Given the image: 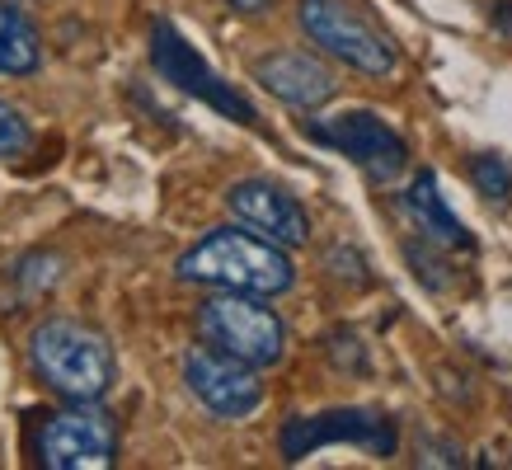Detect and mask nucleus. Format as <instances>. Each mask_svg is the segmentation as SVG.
I'll return each mask as SVG.
<instances>
[{
  "mask_svg": "<svg viewBox=\"0 0 512 470\" xmlns=\"http://www.w3.org/2000/svg\"><path fill=\"white\" fill-rule=\"evenodd\" d=\"M287 245L249 231H212L179 259V278L221 287V292H249V297H278L296 282Z\"/></svg>",
  "mask_w": 512,
  "mask_h": 470,
  "instance_id": "obj_1",
  "label": "nucleus"
},
{
  "mask_svg": "<svg viewBox=\"0 0 512 470\" xmlns=\"http://www.w3.org/2000/svg\"><path fill=\"white\" fill-rule=\"evenodd\" d=\"M29 358L33 372L71 405H99L118 376L109 339L80 320H43L29 339Z\"/></svg>",
  "mask_w": 512,
  "mask_h": 470,
  "instance_id": "obj_2",
  "label": "nucleus"
},
{
  "mask_svg": "<svg viewBox=\"0 0 512 470\" xmlns=\"http://www.w3.org/2000/svg\"><path fill=\"white\" fill-rule=\"evenodd\" d=\"M198 334L202 344L221 348L249 367H273L287 353V325L278 311H268L249 292H226V297H207L198 306Z\"/></svg>",
  "mask_w": 512,
  "mask_h": 470,
  "instance_id": "obj_3",
  "label": "nucleus"
},
{
  "mask_svg": "<svg viewBox=\"0 0 512 470\" xmlns=\"http://www.w3.org/2000/svg\"><path fill=\"white\" fill-rule=\"evenodd\" d=\"M296 19L315 47H325L329 57L353 66L362 76H390L395 71V47L367 15H357L348 0H301Z\"/></svg>",
  "mask_w": 512,
  "mask_h": 470,
  "instance_id": "obj_4",
  "label": "nucleus"
},
{
  "mask_svg": "<svg viewBox=\"0 0 512 470\" xmlns=\"http://www.w3.org/2000/svg\"><path fill=\"white\" fill-rule=\"evenodd\" d=\"M334 442H353L372 456H395L400 447V433H395V419L381 414V409H325V414H296V419L282 423V461H301V456L320 452V447H334Z\"/></svg>",
  "mask_w": 512,
  "mask_h": 470,
  "instance_id": "obj_5",
  "label": "nucleus"
},
{
  "mask_svg": "<svg viewBox=\"0 0 512 470\" xmlns=\"http://www.w3.org/2000/svg\"><path fill=\"white\" fill-rule=\"evenodd\" d=\"M33 452L47 470H80V466H113L118 456V423L94 405H76L62 414H43Z\"/></svg>",
  "mask_w": 512,
  "mask_h": 470,
  "instance_id": "obj_6",
  "label": "nucleus"
},
{
  "mask_svg": "<svg viewBox=\"0 0 512 470\" xmlns=\"http://www.w3.org/2000/svg\"><path fill=\"white\" fill-rule=\"evenodd\" d=\"M306 137L320 141V146H334L339 156H348L357 170L367 174V179H376V184L400 179L404 165H409L404 137L367 109H353V113H339V118H325V123H311Z\"/></svg>",
  "mask_w": 512,
  "mask_h": 470,
  "instance_id": "obj_7",
  "label": "nucleus"
},
{
  "mask_svg": "<svg viewBox=\"0 0 512 470\" xmlns=\"http://www.w3.org/2000/svg\"><path fill=\"white\" fill-rule=\"evenodd\" d=\"M151 62H156V71L170 80V85H179V90L202 99V104H212L217 113H226V118H235V123H245V127L259 123V113H254V104H249L245 94L231 90V80H221L217 71L179 38V29L165 24V19L151 29Z\"/></svg>",
  "mask_w": 512,
  "mask_h": 470,
  "instance_id": "obj_8",
  "label": "nucleus"
},
{
  "mask_svg": "<svg viewBox=\"0 0 512 470\" xmlns=\"http://www.w3.org/2000/svg\"><path fill=\"white\" fill-rule=\"evenodd\" d=\"M184 381L193 400L202 409H212L217 419H249L264 405V381L254 376V367L221 348H193L184 358Z\"/></svg>",
  "mask_w": 512,
  "mask_h": 470,
  "instance_id": "obj_9",
  "label": "nucleus"
},
{
  "mask_svg": "<svg viewBox=\"0 0 512 470\" xmlns=\"http://www.w3.org/2000/svg\"><path fill=\"white\" fill-rule=\"evenodd\" d=\"M226 207H231V217L245 221L249 231L268 235V240H278V245H287V250L311 240V217H306V207L296 203L287 188L268 184V179H245V184H231Z\"/></svg>",
  "mask_w": 512,
  "mask_h": 470,
  "instance_id": "obj_10",
  "label": "nucleus"
},
{
  "mask_svg": "<svg viewBox=\"0 0 512 470\" xmlns=\"http://www.w3.org/2000/svg\"><path fill=\"white\" fill-rule=\"evenodd\" d=\"M254 80L292 109H320L339 90L334 71L325 62H315L311 52H268L254 62Z\"/></svg>",
  "mask_w": 512,
  "mask_h": 470,
  "instance_id": "obj_11",
  "label": "nucleus"
},
{
  "mask_svg": "<svg viewBox=\"0 0 512 470\" xmlns=\"http://www.w3.org/2000/svg\"><path fill=\"white\" fill-rule=\"evenodd\" d=\"M404 217L419 226V235H428V240H437V245H447V250H475V235L461 226V217L451 212L447 203H442V193H437V174L433 170H419L414 174V184L404 188Z\"/></svg>",
  "mask_w": 512,
  "mask_h": 470,
  "instance_id": "obj_12",
  "label": "nucleus"
},
{
  "mask_svg": "<svg viewBox=\"0 0 512 470\" xmlns=\"http://www.w3.org/2000/svg\"><path fill=\"white\" fill-rule=\"evenodd\" d=\"M38 62H43L38 29L29 24L24 10L0 0V76H33Z\"/></svg>",
  "mask_w": 512,
  "mask_h": 470,
  "instance_id": "obj_13",
  "label": "nucleus"
},
{
  "mask_svg": "<svg viewBox=\"0 0 512 470\" xmlns=\"http://www.w3.org/2000/svg\"><path fill=\"white\" fill-rule=\"evenodd\" d=\"M437 250H447V245H437V240L423 235V240H409V245H404V259H409V268H414V278H419L423 287L447 292L451 282H456V273H451V264Z\"/></svg>",
  "mask_w": 512,
  "mask_h": 470,
  "instance_id": "obj_14",
  "label": "nucleus"
},
{
  "mask_svg": "<svg viewBox=\"0 0 512 470\" xmlns=\"http://www.w3.org/2000/svg\"><path fill=\"white\" fill-rule=\"evenodd\" d=\"M470 179H475V188L484 193V203L508 207V198H512V165L503 156H494V151L470 156Z\"/></svg>",
  "mask_w": 512,
  "mask_h": 470,
  "instance_id": "obj_15",
  "label": "nucleus"
},
{
  "mask_svg": "<svg viewBox=\"0 0 512 470\" xmlns=\"http://www.w3.org/2000/svg\"><path fill=\"white\" fill-rule=\"evenodd\" d=\"M29 141H33V132H29V123H24V113L10 109V104L0 99V160L24 156Z\"/></svg>",
  "mask_w": 512,
  "mask_h": 470,
  "instance_id": "obj_16",
  "label": "nucleus"
},
{
  "mask_svg": "<svg viewBox=\"0 0 512 470\" xmlns=\"http://www.w3.org/2000/svg\"><path fill=\"white\" fill-rule=\"evenodd\" d=\"M325 348H329V358L339 362L343 372H367V353H362V344H357L353 329H334Z\"/></svg>",
  "mask_w": 512,
  "mask_h": 470,
  "instance_id": "obj_17",
  "label": "nucleus"
},
{
  "mask_svg": "<svg viewBox=\"0 0 512 470\" xmlns=\"http://www.w3.org/2000/svg\"><path fill=\"white\" fill-rule=\"evenodd\" d=\"M419 466H466V452L447 438H433V433H419Z\"/></svg>",
  "mask_w": 512,
  "mask_h": 470,
  "instance_id": "obj_18",
  "label": "nucleus"
},
{
  "mask_svg": "<svg viewBox=\"0 0 512 470\" xmlns=\"http://www.w3.org/2000/svg\"><path fill=\"white\" fill-rule=\"evenodd\" d=\"M494 29L503 33V38H512V0H498L494 5Z\"/></svg>",
  "mask_w": 512,
  "mask_h": 470,
  "instance_id": "obj_19",
  "label": "nucleus"
},
{
  "mask_svg": "<svg viewBox=\"0 0 512 470\" xmlns=\"http://www.w3.org/2000/svg\"><path fill=\"white\" fill-rule=\"evenodd\" d=\"M226 5H231V10H240V15H264L273 0H226Z\"/></svg>",
  "mask_w": 512,
  "mask_h": 470,
  "instance_id": "obj_20",
  "label": "nucleus"
}]
</instances>
